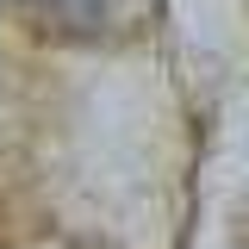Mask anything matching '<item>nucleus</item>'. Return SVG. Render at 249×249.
Masks as SVG:
<instances>
[{"instance_id":"1","label":"nucleus","mask_w":249,"mask_h":249,"mask_svg":"<svg viewBox=\"0 0 249 249\" xmlns=\"http://www.w3.org/2000/svg\"><path fill=\"white\" fill-rule=\"evenodd\" d=\"M106 6L112 0H50V31H100L106 25Z\"/></svg>"},{"instance_id":"2","label":"nucleus","mask_w":249,"mask_h":249,"mask_svg":"<svg viewBox=\"0 0 249 249\" xmlns=\"http://www.w3.org/2000/svg\"><path fill=\"white\" fill-rule=\"evenodd\" d=\"M237 237H243V243H249V206H243V212H237Z\"/></svg>"}]
</instances>
